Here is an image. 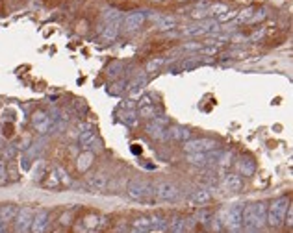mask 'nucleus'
Instances as JSON below:
<instances>
[{
    "instance_id": "obj_1",
    "label": "nucleus",
    "mask_w": 293,
    "mask_h": 233,
    "mask_svg": "<svg viewBox=\"0 0 293 233\" xmlns=\"http://www.w3.org/2000/svg\"><path fill=\"white\" fill-rule=\"evenodd\" d=\"M268 222V203L254 202L243 208V228L249 231H258Z\"/></svg>"
},
{
    "instance_id": "obj_2",
    "label": "nucleus",
    "mask_w": 293,
    "mask_h": 233,
    "mask_svg": "<svg viewBox=\"0 0 293 233\" xmlns=\"http://www.w3.org/2000/svg\"><path fill=\"white\" fill-rule=\"evenodd\" d=\"M219 226L228 229V233H242L243 229V203H234L230 208L221 209L216 215Z\"/></svg>"
},
{
    "instance_id": "obj_3",
    "label": "nucleus",
    "mask_w": 293,
    "mask_h": 233,
    "mask_svg": "<svg viewBox=\"0 0 293 233\" xmlns=\"http://www.w3.org/2000/svg\"><path fill=\"white\" fill-rule=\"evenodd\" d=\"M291 206L289 203L288 196H278L275 198L271 203H268V222L271 228H280L284 224V218L288 213V208Z\"/></svg>"
},
{
    "instance_id": "obj_4",
    "label": "nucleus",
    "mask_w": 293,
    "mask_h": 233,
    "mask_svg": "<svg viewBox=\"0 0 293 233\" xmlns=\"http://www.w3.org/2000/svg\"><path fill=\"white\" fill-rule=\"evenodd\" d=\"M126 194H128L132 200H145V198L154 194V187H152V183H149L147 180L134 178V180L128 183V187H126Z\"/></svg>"
},
{
    "instance_id": "obj_5",
    "label": "nucleus",
    "mask_w": 293,
    "mask_h": 233,
    "mask_svg": "<svg viewBox=\"0 0 293 233\" xmlns=\"http://www.w3.org/2000/svg\"><path fill=\"white\" fill-rule=\"evenodd\" d=\"M154 187V194L158 200H162V202H176L178 198H180V191H178V187H176L175 183L171 182H158L156 185H152Z\"/></svg>"
},
{
    "instance_id": "obj_6",
    "label": "nucleus",
    "mask_w": 293,
    "mask_h": 233,
    "mask_svg": "<svg viewBox=\"0 0 293 233\" xmlns=\"http://www.w3.org/2000/svg\"><path fill=\"white\" fill-rule=\"evenodd\" d=\"M34 213H36V209L30 208V206H24V208L17 209V215L15 218H13V222H15V233H30Z\"/></svg>"
},
{
    "instance_id": "obj_7",
    "label": "nucleus",
    "mask_w": 293,
    "mask_h": 233,
    "mask_svg": "<svg viewBox=\"0 0 293 233\" xmlns=\"http://www.w3.org/2000/svg\"><path fill=\"white\" fill-rule=\"evenodd\" d=\"M217 148V142L214 139H208V137H201V139H190L185 141L184 150L188 154H204V152H211Z\"/></svg>"
},
{
    "instance_id": "obj_8",
    "label": "nucleus",
    "mask_w": 293,
    "mask_h": 233,
    "mask_svg": "<svg viewBox=\"0 0 293 233\" xmlns=\"http://www.w3.org/2000/svg\"><path fill=\"white\" fill-rule=\"evenodd\" d=\"M217 30H219V22H217V20H211V19H206V20H202V22H199V24L185 28L182 34H184V36H188V37L210 36V34H214V32H217Z\"/></svg>"
},
{
    "instance_id": "obj_9",
    "label": "nucleus",
    "mask_w": 293,
    "mask_h": 233,
    "mask_svg": "<svg viewBox=\"0 0 293 233\" xmlns=\"http://www.w3.org/2000/svg\"><path fill=\"white\" fill-rule=\"evenodd\" d=\"M48 224H50V213L46 209H37L32 218L30 233H46Z\"/></svg>"
},
{
    "instance_id": "obj_10",
    "label": "nucleus",
    "mask_w": 293,
    "mask_h": 233,
    "mask_svg": "<svg viewBox=\"0 0 293 233\" xmlns=\"http://www.w3.org/2000/svg\"><path fill=\"white\" fill-rule=\"evenodd\" d=\"M145 22V13L143 11H132L123 19V30L124 34H134L138 32Z\"/></svg>"
},
{
    "instance_id": "obj_11",
    "label": "nucleus",
    "mask_w": 293,
    "mask_h": 233,
    "mask_svg": "<svg viewBox=\"0 0 293 233\" xmlns=\"http://www.w3.org/2000/svg\"><path fill=\"white\" fill-rule=\"evenodd\" d=\"M167 124H169V121H167V116L165 115H158L152 119V122H149L147 124V133H149L150 137H154V139H164V133L165 130H167Z\"/></svg>"
},
{
    "instance_id": "obj_12",
    "label": "nucleus",
    "mask_w": 293,
    "mask_h": 233,
    "mask_svg": "<svg viewBox=\"0 0 293 233\" xmlns=\"http://www.w3.org/2000/svg\"><path fill=\"white\" fill-rule=\"evenodd\" d=\"M219 154L221 152H216L214 150L211 152H204V154H188V161L191 165H199V167H208V165H216L217 159H219Z\"/></svg>"
},
{
    "instance_id": "obj_13",
    "label": "nucleus",
    "mask_w": 293,
    "mask_h": 233,
    "mask_svg": "<svg viewBox=\"0 0 293 233\" xmlns=\"http://www.w3.org/2000/svg\"><path fill=\"white\" fill-rule=\"evenodd\" d=\"M17 206L13 203H6V206H0V233H8V226L10 222H13V218L17 215Z\"/></svg>"
},
{
    "instance_id": "obj_14",
    "label": "nucleus",
    "mask_w": 293,
    "mask_h": 233,
    "mask_svg": "<svg viewBox=\"0 0 293 233\" xmlns=\"http://www.w3.org/2000/svg\"><path fill=\"white\" fill-rule=\"evenodd\" d=\"M221 187L228 193H237L243 189V178L237 174H225L221 178Z\"/></svg>"
},
{
    "instance_id": "obj_15",
    "label": "nucleus",
    "mask_w": 293,
    "mask_h": 233,
    "mask_svg": "<svg viewBox=\"0 0 293 233\" xmlns=\"http://www.w3.org/2000/svg\"><path fill=\"white\" fill-rule=\"evenodd\" d=\"M32 124L39 133H46L52 126V119L45 111H36L32 116Z\"/></svg>"
},
{
    "instance_id": "obj_16",
    "label": "nucleus",
    "mask_w": 293,
    "mask_h": 233,
    "mask_svg": "<svg viewBox=\"0 0 293 233\" xmlns=\"http://www.w3.org/2000/svg\"><path fill=\"white\" fill-rule=\"evenodd\" d=\"M86 185L91 189L93 193H102L108 187V178L104 176V174H93V176H88Z\"/></svg>"
},
{
    "instance_id": "obj_17",
    "label": "nucleus",
    "mask_w": 293,
    "mask_h": 233,
    "mask_svg": "<svg viewBox=\"0 0 293 233\" xmlns=\"http://www.w3.org/2000/svg\"><path fill=\"white\" fill-rule=\"evenodd\" d=\"M210 200H211L210 189H197V191H193V193L190 194V198H188V202H190L191 206H204V203H208Z\"/></svg>"
},
{
    "instance_id": "obj_18",
    "label": "nucleus",
    "mask_w": 293,
    "mask_h": 233,
    "mask_svg": "<svg viewBox=\"0 0 293 233\" xmlns=\"http://www.w3.org/2000/svg\"><path fill=\"white\" fill-rule=\"evenodd\" d=\"M106 224V218L104 217H98V215H89V217L84 218V226L89 229V233L97 231V229H100Z\"/></svg>"
},
{
    "instance_id": "obj_19",
    "label": "nucleus",
    "mask_w": 293,
    "mask_h": 233,
    "mask_svg": "<svg viewBox=\"0 0 293 233\" xmlns=\"http://www.w3.org/2000/svg\"><path fill=\"white\" fill-rule=\"evenodd\" d=\"M150 20L158 24L159 30H171L176 26V20L173 17H167V15H150Z\"/></svg>"
},
{
    "instance_id": "obj_20",
    "label": "nucleus",
    "mask_w": 293,
    "mask_h": 233,
    "mask_svg": "<svg viewBox=\"0 0 293 233\" xmlns=\"http://www.w3.org/2000/svg\"><path fill=\"white\" fill-rule=\"evenodd\" d=\"M237 170L243 174V176H252V174L256 172V165L252 161L251 157H242L239 161H237Z\"/></svg>"
},
{
    "instance_id": "obj_21",
    "label": "nucleus",
    "mask_w": 293,
    "mask_h": 233,
    "mask_svg": "<svg viewBox=\"0 0 293 233\" xmlns=\"http://www.w3.org/2000/svg\"><path fill=\"white\" fill-rule=\"evenodd\" d=\"M93 159H95V154L84 150V152L78 156V163H76L78 170H80V172H86V170L93 165Z\"/></svg>"
},
{
    "instance_id": "obj_22",
    "label": "nucleus",
    "mask_w": 293,
    "mask_h": 233,
    "mask_svg": "<svg viewBox=\"0 0 293 233\" xmlns=\"http://www.w3.org/2000/svg\"><path fill=\"white\" fill-rule=\"evenodd\" d=\"M119 36V22H110V24H106L102 28V32H100V37H102V41H113L115 37Z\"/></svg>"
},
{
    "instance_id": "obj_23",
    "label": "nucleus",
    "mask_w": 293,
    "mask_h": 233,
    "mask_svg": "<svg viewBox=\"0 0 293 233\" xmlns=\"http://www.w3.org/2000/svg\"><path fill=\"white\" fill-rule=\"evenodd\" d=\"M149 220H150V229H154V231H164L169 226L167 218L162 217V215H150Z\"/></svg>"
},
{
    "instance_id": "obj_24",
    "label": "nucleus",
    "mask_w": 293,
    "mask_h": 233,
    "mask_svg": "<svg viewBox=\"0 0 293 233\" xmlns=\"http://www.w3.org/2000/svg\"><path fill=\"white\" fill-rule=\"evenodd\" d=\"M191 132L188 128H182V126H173L169 128V139H178V141H185L190 139Z\"/></svg>"
},
{
    "instance_id": "obj_25",
    "label": "nucleus",
    "mask_w": 293,
    "mask_h": 233,
    "mask_svg": "<svg viewBox=\"0 0 293 233\" xmlns=\"http://www.w3.org/2000/svg\"><path fill=\"white\" fill-rule=\"evenodd\" d=\"M138 115L143 116V119H154V116H156V106H154V102H152V104H143V106H139Z\"/></svg>"
},
{
    "instance_id": "obj_26",
    "label": "nucleus",
    "mask_w": 293,
    "mask_h": 233,
    "mask_svg": "<svg viewBox=\"0 0 293 233\" xmlns=\"http://www.w3.org/2000/svg\"><path fill=\"white\" fill-rule=\"evenodd\" d=\"M171 233H185V220L182 217H175L169 224Z\"/></svg>"
},
{
    "instance_id": "obj_27",
    "label": "nucleus",
    "mask_w": 293,
    "mask_h": 233,
    "mask_svg": "<svg viewBox=\"0 0 293 233\" xmlns=\"http://www.w3.org/2000/svg\"><path fill=\"white\" fill-rule=\"evenodd\" d=\"M102 20L106 24H110V22H119V20H121V11L110 8V10H106L102 13Z\"/></svg>"
},
{
    "instance_id": "obj_28",
    "label": "nucleus",
    "mask_w": 293,
    "mask_h": 233,
    "mask_svg": "<svg viewBox=\"0 0 293 233\" xmlns=\"http://www.w3.org/2000/svg\"><path fill=\"white\" fill-rule=\"evenodd\" d=\"M132 228L141 229V231H147V233H149V231H150V220H149V217H139V218H136L134 222H132Z\"/></svg>"
},
{
    "instance_id": "obj_29",
    "label": "nucleus",
    "mask_w": 293,
    "mask_h": 233,
    "mask_svg": "<svg viewBox=\"0 0 293 233\" xmlns=\"http://www.w3.org/2000/svg\"><path fill=\"white\" fill-rule=\"evenodd\" d=\"M252 15H254V10H252V8H245L243 11H237L236 20L237 22H249Z\"/></svg>"
},
{
    "instance_id": "obj_30",
    "label": "nucleus",
    "mask_w": 293,
    "mask_h": 233,
    "mask_svg": "<svg viewBox=\"0 0 293 233\" xmlns=\"http://www.w3.org/2000/svg\"><path fill=\"white\" fill-rule=\"evenodd\" d=\"M225 11H228V6L226 4H214L208 8V17L210 15H221V13H225Z\"/></svg>"
},
{
    "instance_id": "obj_31",
    "label": "nucleus",
    "mask_w": 293,
    "mask_h": 233,
    "mask_svg": "<svg viewBox=\"0 0 293 233\" xmlns=\"http://www.w3.org/2000/svg\"><path fill=\"white\" fill-rule=\"evenodd\" d=\"M54 174H56V178H58V182L60 183H65V185H69L71 183V178H69V174L63 170L62 167H56L54 168Z\"/></svg>"
},
{
    "instance_id": "obj_32",
    "label": "nucleus",
    "mask_w": 293,
    "mask_h": 233,
    "mask_svg": "<svg viewBox=\"0 0 293 233\" xmlns=\"http://www.w3.org/2000/svg\"><path fill=\"white\" fill-rule=\"evenodd\" d=\"M45 168H46L45 161H36V167H34V172H32V174H34V176H32V178H34V180H39V178H43L41 174H43V170H45Z\"/></svg>"
},
{
    "instance_id": "obj_33",
    "label": "nucleus",
    "mask_w": 293,
    "mask_h": 233,
    "mask_svg": "<svg viewBox=\"0 0 293 233\" xmlns=\"http://www.w3.org/2000/svg\"><path fill=\"white\" fill-rule=\"evenodd\" d=\"M237 11H225V13H221V15L217 17V22H223V20H230V19H236Z\"/></svg>"
},
{
    "instance_id": "obj_34",
    "label": "nucleus",
    "mask_w": 293,
    "mask_h": 233,
    "mask_svg": "<svg viewBox=\"0 0 293 233\" xmlns=\"http://www.w3.org/2000/svg\"><path fill=\"white\" fill-rule=\"evenodd\" d=\"M123 121L128 124V126H136L138 124V116H134V113H128L126 116H123Z\"/></svg>"
},
{
    "instance_id": "obj_35",
    "label": "nucleus",
    "mask_w": 293,
    "mask_h": 233,
    "mask_svg": "<svg viewBox=\"0 0 293 233\" xmlns=\"http://www.w3.org/2000/svg\"><path fill=\"white\" fill-rule=\"evenodd\" d=\"M159 65H164V60H154V61H150L149 65H147V71L149 72H152V71H156Z\"/></svg>"
},
{
    "instance_id": "obj_36",
    "label": "nucleus",
    "mask_w": 293,
    "mask_h": 233,
    "mask_svg": "<svg viewBox=\"0 0 293 233\" xmlns=\"http://www.w3.org/2000/svg\"><path fill=\"white\" fill-rule=\"evenodd\" d=\"M214 215L210 213V211H201L199 213V222L201 224H208V218H211Z\"/></svg>"
},
{
    "instance_id": "obj_37",
    "label": "nucleus",
    "mask_w": 293,
    "mask_h": 233,
    "mask_svg": "<svg viewBox=\"0 0 293 233\" xmlns=\"http://www.w3.org/2000/svg\"><path fill=\"white\" fill-rule=\"evenodd\" d=\"M291 218H293V208H291V206H289V208H288V213H286V218H284V222L288 224L289 228H291V224H293Z\"/></svg>"
},
{
    "instance_id": "obj_38",
    "label": "nucleus",
    "mask_w": 293,
    "mask_h": 233,
    "mask_svg": "<svg viewBox=\"0 0 293 233\" xmlns=\"http://www.w3.org/2000/svg\"><path fill=\"white\" fill-rule=\"evenodd\" d=\"M6 182V167H4V163L0 161V183H4Z\"/></svg>"
},
{
    "instance_id": "obj_39",
    "label": "nucleus",
    "mask_w": 293,
    "mask_h": 233,
    "mask_svg": "<svg viewBox=\"0 0 293 233\" xmlns=\"http://www.w3.org/2000/svg\"><path fill=\"white\" fill-rule=\"evenodd\" d=\"M130 233H147V231H141V229H136V228H132V231Z\"/></svg>"
},
{
    "instance_id": "obj_40",
    "label": "nucleus",
    "mask_w": 293,
    "mask_h": 233,
    "mask_svg": "<svg viewBox=\"0 0 293 233\" xmlns=\"http://www.w3.org/2000/svg\"><path fill=\"white\" fill-rule=\"evenodd\" d=\"M152 2H164V0H152Z\"/></svg>"
},
{
    "instance_id": "obj_41",
    "label": "nucleus",
    "mask_w": 293,
    "mask_h": 233,
    "mask_svg": "<svg viewBox=\"0 0 293 233\" xmlns=\"http://www.w3.org/2000/svg\"><path fill=\"white\" fill-rule=\"evenodd\" d=\"M249 233H256V231H249Z\"/></svg>"
}]
</instances>
